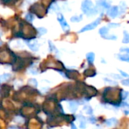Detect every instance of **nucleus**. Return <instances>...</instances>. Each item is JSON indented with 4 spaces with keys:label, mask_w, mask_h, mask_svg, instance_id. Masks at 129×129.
<instances>
[{
    "label": "nucleus",
    "mask_w": 129,
    "mask_h": 129,
    "mask_svg": "<svg viewBox=\"0 0 129 129\" xmlns=\"http://www.w3.org/2000/svg\"><path fill=\"white\" fill-rule=\"evenodd\" d=\"M49 45H50V50L51 51H57L56 50V48H55V46L54 45H53V44L51 42H49Z\"/></svg>",
    "instance_id": "393cba45"
},
{
    "label": "nucleus",
    "mask_w": 129,
    "mask_h": 129,
    "mask_svg": "<svg viewBox=\"0 0 129 129\" xmlns=\"http://www.w3.org/2000/svg\"><path fill=\"white\" fill-rule=\"evenodd\" d=\"M117 123V120L115 118H109V119H107L106 121V124L107 126L109 127H111V126H114L116 125Z\"/></svg>",
    "instance_id": "0eeeda50"
},
{
    "label": "nucleus",
    "mask_w": 129,
    "mask_h": 129,
    "mask_svg": "<svg viewBox=\"0 0 129 129\" xmlns=\"http://www.w3.org/2000/svg\"><path fill=\"white\" fill-rule=\"evenodd\" d=\"M69 108L72 112H75L78 108V103L75 101H71L69 103Z\"/></svg>",
    "instance_id": "6e6552de"
},
{
    "label": "nucleus",
    "mask_w": 129,
    "mask_h": 129,
    "mask_svg": "<svg viewBox=\"0 0 129 129\" xmlns=\"http://www.w3.org/2000/svg\"><path fill=\"white\" fill-rule=\"evenodd\" d=\"M112 76L113 77H114L115 78H121V76H116V74H112Z\"/></svg>",
    "instance_id": "c756f323"
},
{
    "label": "nucleus",
    "mask_w": 129,
    "mask_h": 129,
    "mask_svg": "<svg viewBox=\"0 0 129 129\" xmlns=\"http://www.w3.org/2000/svg\"><path fill=\"white\" fill-rule=\"evenodd\" d=\"M128 95V91H122V99H126Z\"/></svg>",
    "instance_id": "4be33fe9"
},
{
    "label": "nucleus",
    "mask_w": 129,
    "mask_h": 129,
    "mask_svg": "<svg viewBox=\"0 0 129 129\" xmlns=\"http://www.w3.org/2000/svg\"><path fill=\"white\" fill-rule=\"evenodd\" d=\"M9 129H17V128H15V127H10V128Z\"/></svg>",
    "instance_id": "473e14b6"
},
{
    "label": "nucleus",
    "mask_w": 129,
    "mask_h": 129,
    "mask_svg": "<svg viewBox=\"0 0 129 129\" xmlns=\"http://www.w3.org/2000/svg\"><path fill=\"white\" fill-rule=\"evenodd\" d=\"M121 106H122V110H123V111L125 114L129 113V105L127 103H122Z\"/></svg>",
    "instance_id": "f8f14e48"
},
{
    "label": "nucleus",
    "mask_w": 129,
    "mask_h": 129,
    "mask_svg": "<svg viewBox=\"0 0 129 129\" xmlns=\"http://www.w3.org/2000/svg\"><path fill=\"white\" fill-rule=\"evenodd\" d=\"M109 33V29L108 27H106V26H103L100 29V30H99V33H100L102 36H105V35H107V33Z\"/></svg>",
    "instance_id": "9b49d317"
},
{
    "label": "nucleus",
    "mask_w": 129,
    "mask_h": 129,
    "mask_svg": "<svg viewBox=\"0 0 129 129\" xmlns=\"http://www.w3.org/2000/svg\"><path fill=\"white\" fill-rule=\"evenodd\" d=\"M15 121H16L17 122L20 123V124H22L23 122H24V119H23V118H22L21 117H16Z\"/></svg>",
    "instance_id": "5701e85b"
},
{
    "label": "nucleus",
    "mask_w": 129,
    "mask_h": 129,
    "mask_svg": "<svg viewBox=\"0 0 129 129\" xmlns=\"http://www.w3.org/2000/svg\"><path fill=\"white\" fill-rule=\"evenodd\" d=\"M120 25L118 24H109V26L110 27H118Z\"/></svg>",
    "instance_id": "bb28decb"
},
{
    "label": "nucleus",
    "mask_w": 129,
    "mask_h": 129,
    "mask_svg": "<svg viewBox=\"0 0 129 129\" xmlns=\"http://www.w3.org/2000/svg\"><path fill=\"white\" fill-rule=\"evenodd\" d=\"M108 15L112 18H115L118 14V8L117 6H113L107 12Z\"/></svg>",
    "instance_id": "20e7f679"
},
{
    "label": "nucleus",
    "mask_w": 129,
    "mask_h": 129,
    "mask_svg": "<svg viewBox=\"0 0 129 129\" xmlns=\"http://www.w3.org/2000/svg\"><path fill=\"white\" fill-rule=\"evenodd\" d=\"M90 121H91L92 123H94V122H96V119H95V118H94V117L92 116V117H91V118H90Z\"/></svg>",
    "instance_id": "c85d7f7f"
},
{
    "label": "nucleus",
    "mask_w": 129,
    "mask_h": 129,
    "mask_svg": "<svg viewBox=\"0 0 129 129\" xmlns=\"http://www.w3.org/2000/svg\"><path fill=\"white\" fill-rule=\"evenodd\" d=\"M124 38H123V40L122 42L123 43H129V34L128 33V32L124 31Z\"/></svg>",
    "instance_id": "4468645a"
},
{
    "label": "nucleus",
    "mask_w": 129,
    "mask_h": 129,
    "mask_svg": "<svg viewBox=\"0 0 129 129\" xmlns=\"http://www.w3.org/2000/svg\"><path fill=\"white\" fill-rule=\"evenodd\" d=\"M119 72L121 73V74L122 75V76H124V77H126V78H128V77H129V76L127 74V73H124L123 71H122V70H119Z\"/></svg>",
    "instance_id": "cd10ccee"
},
{
    "label": "nucleus",
    "mask_w": 129,
    "mask_h": 129,
    "mask_svg": "<svg viewBox=\"0 0 129 129\" xmlns=\"http://www.w3.org/2000/svg\"><path fill=\"white\" fill-rule=\"evenodd\" d=\"M26 19L27 20V21H28L29 22H32V21H33V17L32 14H28L26 16Z\"/></svg>",
    "instance_id": "412c9836"
},
{
    "label": "nucleus",
    "mask_w": 129,
    "mask_h": 129,
    "mask_svg": "<svg viewBox=\"0 0 129 129\" xmlns=\"http://www.w3.org/2000/svg\"><path fill=\"white\" fill-rule=\"evenodd\" d=\"M86 57H87L88 61L90 64H92L94 62V53H92V52L88 53V54H87Z\"/></svg>",
    "instance_id": "9d476101"
},
{
    "label": "nucleus",
    "mask_w": 129,
    "mask_h": 129,
    "mask_svg": "<svg viewBox=\"0 0 129 129\" xmlns=\"http://www.w3.org/2000/svg\"><path fill=\"white\" fill-rule=\"evenodd\" d=\"M122 84L125 86H129V79H126V80L122 81Z\"/></svg>",
    "instance_id": "a878e982"
},
{
    "label": "nucleus",
    "mask_w": 129,
    "mask_h": 129,
    "mask_svg": "<svg viewBox=\"0 0 129 129\" xmlns=\"http://www.w3.org/2000/svg\"><path fill=\"white\" fill-rule=\"evenodd\" d=\"M101 18H98L95 21L91 23L90 24H88V25H86L85 26H84L80 31H79V33H83V32H85V31H88V30H91V29H94V28H96L99 24L101 23Z\"/></svg>",
    "instance_id": "f03ea898"
},
{
    "label": "nucleus",
    "mask_w": 129,
    "mask_h": 129,
    "mask_svg": "<svg viewBox=\"0 0 129 129\" xmlns=\"http://www.w3.org/2000/svg\"><path fill=\"white\" fill-rule=\"evenodd\" d=\"M29 82V84H30V85H33L34 86H37L38 85V82L36 81V79H35V78H31Z\"/></svg>",
    "instance_id": "6ab92c4d"
},
{
    "label": "nucleus",
    "mask_w": 129,
    "mask_h": 129,
    "mask_svg": "<svg viewBox=\"0 0 129 129\" xmlns=\"http://www.w3.org/2000/svg\"><path fill=\"white\" fill-rule=\"evenodd\" d=\"M84 110L85 111V113H87V114H92V113H93V110H92V108L91 107V106H85L84 107Z\"/></svg>",
    "instance_id": "dca6fc26"
},
{
    "label": "nucleus",
    "mask_w": 129,
    "mask_h": 129,
    "mask_svg": "<svg viewBox=\"0 0 129 129\" xmlns=\"http://www.w3.org/2000/svg\"><path fill=\"white\" fill-rule=\"evenodd\" d=\"M82 20V15H79V16H73L71 17L70 19V21L72 22H74V23H77V22H79V21H81Z\"/></svg>",
    "instance_id": "ddd939ff"
},
{
    "label": "nucleus",
    "mask_w": 129,
    "mask_h": 129,
    "mask_svg": "<svg viewBox=\"0 0 129 129\" xmlns=\"http://www.w3.org/2000/svg\"><path fill=\"white\" fill-rule=\"evenodd\" d=\"M118 57L122 61L129 62V54H118Z\"/></svg>",
    "instance_id": "1a4fd4ad"
},
{
    "label": "nucleus",
    "mask_w": 129,
    "mask_h": 129,
    "mask_svg": "<svg viewBox=\"0 0 129 129\" xmlns=\"http://www.w3.org/2000/svg\"><path fill=\"white\" fill-rule=\"evenodd\" d=\"M26 44L29 47V48L32 49L33 51H37L38 50V45H37V41H33V42H26Z\"/></svg>",
    "instance_id": "39448f33"
},
{
    "label": "nucleus",
    "mask_w": 129,
    "mask_h": 129,
    "mask_svg": "<svg viewBox=\"0 0 129 129\" xmlns=\"http://www.w3.org/2000/svg\"><path fill=\"white\" fill-rule=\"evenodd\" d=\"M97 5L101 7H103V8H110V4L106 2V0H98L97 2Z\"/></svg>",
    "instance_id": "423d86ee"
},
{
    "label": "nucleus",
    "mask_w": 129,
    "mask_h": 129,
    "mask_svg": "<svg viewBox=\"0 0 129 129\" xmlns=\"http://www.w3.org/2000/svg\"><path fill=\"white\" fill-rule=\"evenodd\" d=\"M57 20H58V21L60 22L61 26H62V28H63V29L64 31H66V30H68V29H69V26L67 24L66 21H65V19H64V17H63L62 14H59L58 15Z\"/></svg>",
    "instance_id": "7ed1b4c3"
},
{
    "label": "nucleus",
    "mask_w": 129,
    "mask_h": 129,
    "mask_svg": "<svg viewBox=\"0 0 129 129\" xmlns=\"http://www.w3.org/2000/svg\"><path fill=\"white\" fill-rule=\"evenodd\" d=\"M82 12L88 16H91L97 13V10L94 8L93 3L91 0H85L82 4Z\"/></svg>",
    "instance_id": "f257e3e1"
},
{
    "label": "nucleus",
    "mask_w": 129,
    "mask_h": 129,
    "mask_svg": "<svg viewBox=\"0 0 129 129\" xmlns=\"http://www.w3.org/2000/svg\"><path fill=\"white\" fill-rule=\"evenodd\" d=\"M0 35H1V33H0Z\"/></svg>",
    "instance_id": "72a5a7b5"
},
{
    "label": "nucleus",
    "mask_w": 129,
    "mask_h": 129,
    "mask_svg": "<svg viewBox=\"0 0 129 129\" xmlns=\"http://www.w3.org/2000/svg\"><path fill=\"white\" fill-rule=\"evenodd\" d=\"M38 31L40 33V35H43V34H45L47 33V29L45 28H43V27H39L38 28Z\"/></svg>",
    "instance_id": "a211bd4d"
},
{
    "label": "nucleus",
    "mask_w": 129,
    "mask_h": 129,
    "mask_svg": "<svg viewBox=\"0 0 129 129\" xmlns=\"http://www.w3.org/2000/svg\"><path fill=\"white\" fill-rule=\"evenodd\" d=\"M71 129H77V128H76V125H75L74 124H72V125H71Z\"/></svg>",
    "instance_id": "2f4dec72"
},
{
    "label": "nucleus",
    "mask_w": 129,
    "mask_h": 129,
    "mask_svg": "<svg viewBox=\"0 0 129 129\" xmlns=\"http://www.w3.org/2000/svg\"><path fill=\"white\" fill-rule=\"evenodd\" d=\"M102 37L106 39H110V40H115V39H116V36L114 35H105Z\"/></svg>",
    "instance_id": "f3484780"
},
{
    "label": "nucleus",
    "mask_w": 129,
    "mask_h": 129,
    "mask_svg": "<svg viewBox=\"0 0 129 129\" xmlns=\"http://www.w3.org/2000/svg\"><path fill=\"white\" fill-rule=\"evenodd\" d=\"M105 80H106L107 82L110 83V84H113V85H116V82H110V80H109V79H107V78H105Z\"/></svg>",
    "instance_id": "7c9ffc66"
},
{
    "label": "nucleus",
    "mask_w": 129,
    "mask_h": 129,
    "mask_svg": "<svg viewBox=\"0 0 129 129\" xmlns=\"http://www.w3.org/2000/svg\"><path fill=\"white\" fill-rule=\"evenodd\" d=\"M10 78V74L8 73H5V74H3L2 76H1V78L2 79V80H8V79Z\"/></svg>",
    "instance_id": "aec40b11"
},
{
    "label": "nucleus",
    "mask_w": 129,
    "mask_h": 129,
    "mask_svg": "<svg viewBox=\"0 0 129 129\" xmlns=\"http://www.w3.org/2000/svg\"><path fill=\"white\" fill-rule=\"evenodd\" d=\"M121 52H126V53H129V48H122L120 49Z\"/></svg>",
    "instance_id": "b1692460"
},
{
    "label": "nucleus",
    "mask_w": 129,
    "mask_h": 129,
    "mask_svg": "<svg viewBox=\"0 0 129 129\" xmlns=\"http://www.w3.org/2000/svg\"><path fill=\"white\" fill-rule=\"evenodd\" d=\"M79 127L81 128H85L86 127V122H85V119L83 116H81V120H80V125H79Z\"/></svg>",
    "instance_id": "2eb2a0df"
}]
</instances>
